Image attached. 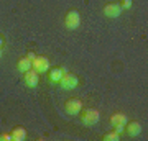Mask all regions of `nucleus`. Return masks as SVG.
<instances>
[{
  "instance_id": "nucleus-8",
  "label": "nucleus",
  "mask_w": 148,
  "mask_h": 141,
  "mask_svg": "<svg viewBox=\"0 0 148 141\" xmlns=\"http://www.w3.org/2000/svg\"><path fill=\"white\" fill-rule=\"evenodd\" d=\"M68 72L66 67H53L48 72V82L49 84H59V80L63 79V76Z\"/></svg>"
},
{
  "instance_id": "nucleus-9",
  "label": "nucleus",
  "mask_w": 148,
  "mask_h": 141,
  "mask_svg": "<svg viewBox=\"0 0 148 141\" xmlns=\"http://www.w3.org/2000/svg\"><path fill=\"white\" fill-rule=\"evenodd\" d=\"M125 131H127L128 136L135 138V136H138L142 133V123L140 121H127L125 123Z\"/></svg>"
},
{
  "instance_id": "nucleus-19",
  "label": "nucleus",
  "mask_w": 148,
  "mask_h": 141,
  "mask_svg": "<svg viewBox=\"0 0 148 141\" xmlns=\"http://www.w3.org/2000/svg\"><path fill=\"white\" fill-rule=\"evenodd\" d=\"M0 58H2V48H0Z\"/></svg>"
},
{
  "instance_id": "nucleus-10",
  "label": "nucleus",
  "mask_w": 148,
  "mask_h": 141,
  "mask_svg": "<svg viewBox=\"0 0 148 141\" xmlns=\"http://www.w3.org/2000/svg\"><path fill=\"white\" fill-rule=\"evenodd\" d=\"M10 135H12V141H23L27 138V130L23 126H15L10 131Z\"/></svg>"
},
{
  "instance_id": "nucleus-12",
  "label": "nucleus",
  "mask_w": 148,
  "mask_h": 141,
  "mask_svg": "<svg viewBox=\"0 0 148 141\" xmlns=\"http://www.w3.org/2000/svg\"><path fill=\"white\" fill-rule=\"evenodd\" d=\"M127 116L123 115V113H114V115L110 116V123H112V126L114 125H119V123H122V125H125L127 123Z\"/></svg>"
},
{
  "instance_id": "nucleus-17",
  "label": "nucleus",
  "mask_w": 148,
  "mask_h": 141,
  "mask_svg": "<svg viewBox=\"0 0 148 141\" xmlns=\"http://www.w3.org/2000/svg\"><path fill=\"white\" fill-rule=\"evenodd\" d=\"M36 56H38V54H36L35 51H28V52H27V58H28V59H32V61L36 58Z\"/></svg>"
},
{
  "instance_id": "nucleus-16",
  "label": "nucleus",
  "mask_w": 148,
  "mask_h": 141,
  "mask_svg": "<svg viewBox=\"0 0 148 141\" xmlns=\"http://www.w3.org/2000/svg\"><path fill=\"white\" fill-rule=\"evenodd\" d=\"M0 141H12V135L10 133H2L0 135Z\"/></svg>"
},
{
  "instance_id": "nucleus-6",
  "label": "nucleus",
  "mask_w": 148,
  "mask_h": 141,
  "mask_svg": "<svg viewBox=\"0 0 148 141\" xmlns=\"http://www.w3.org/2000/svg\"><path fill=\"white\" fill-rule=\"evenodd\" d=\"M32 69H35L38 74L49 71V61H48V58L46 56H36L32 63Z\"/></svg>"
},
{
  "instance_id": "nucleus-2",
  "label": "nucleus",
  "mask_w": 148,
  "mask_h": 141,
  "mask_svg": "<svg viewBox=\"0 0 148 141\" xmlns=\"http://www.w3.org/2000/svg\"><path fill=\"white\" fill-rule=\"evenodd\" d=\"M82 110V100L77 99V97H71L64 102V112L68 113V115H79V112Z\"/></svg>"
},
{
  "instance_id": "nucleus-13",
  "label": "nucleus",
  "mask_w": 148,
  "mask_h": 141,
  "mask_svg": "<svg viewBox=\"0 0 148 141\" xmlns=\"http://www.w3.org/2000/svg\"><path fill=\"white\" fill-rule=\"evenodd\" d=\"M102 140L104 141H119L120 140V133H117V131H109V133H107V135H104L102 136Z\"/></svg>"
},
{
  "instance_id": "nucleus-11",
  "label": "nucleus",
  "mask_w": 148,
  "mask_h": 141,
  "mask_svg": "<svg viewBox=\"0 0 148 141\" xmlns=\"http://www.w3.org/2000/svg\"><path fill=\"white\" fill-rule=\"evenodd\" d=\"M32 63H33L32 59H28L27 56H25V58H21L20 61L16 63V69H18L20 72H27V71L32 69Z\"/></svg>"
},
{
  "instance_id": "nucleus-14",
  "label": "nucleus",
  "mask_w": 148,
  "mask_h": 141,
  "mask_svg": "<svg viewBox=\"0 0 148 141\" xmlns=\"http://www.w3.org/2000/svg\"><path fill=\"white\" fill-rule=\"evenodd\" d=\"M119 3H120L122 10H127V8H130L133 3V0H119Z\"/></svg>"
},
{
  "instance_id": "nucleus-3",
  "label": "nucleus",
  "mask_w": 148,
  "mask_h": 141,
  "mask_svg": "<svg viewBox=\"0 0 148 141\" xmlns=\"http://www.w3.org/2000/svg\"><path fill=\"white\" fill-rule=\"evenodd\" d=\"M79 25H81V13L79 12L74 10V8L66 12V15H64V26L68 30H76Z\"/></svg>"
},
{
  "instance_id": "nucleus-18",
  "label": "nucleus",
  "mask_w": 148,
  "mask_h": 141,
  "mask_svg": "<svg viewBox=\"0 0 148 141\" xmlns=\"http://www.w3.org/2000/svg\"><path fill=\"white\" fill-rule=\"evenodd\" d=\"M3 44H5V40H3V36L0 35V48H3Z\"/></svg>"
},
{
  "instance_id": "nucleus-15",
  "label": "nucleus",
  "mask_w": 148,
  "mask_h": 141,
  "mask_svg": "<svg viewBox=\"0 0 148 141\" xmlns=\"http://www.w3.org/2000/svg\"><path fill=\"white\" fill-rule=\"evenodd\" d=\"M114 131H117V133H123L125 131V125H122V123H119V125H114Z\"/></svg>"
},
{
  "instance_id": "nucleus-7",
  "label": "nucleus",
  "mask_w": 148,
  "mask_h": 141,
  "mask_svg": "<svg viewBox=\"0 0 148 141\" xmlns=\"http://www.w3.org/2000/svg\"><path fill=\"white\" fill-rule=\"evenodd\" d=\"M38 82H40V74H38L35 69H30L27 72H23V84H25L27 87L33 89V87L38 85Z\"/></svg>"
},
{
  "instance_id": "nucleus-1",
  "label": "nucleus",
  "mask_w": 148,
  "mask_h": 141,
  "mask_svg": "<svg viewBox=\"0 0 148 141\" xmlns=\"http://www.w3.org/2000/svg\"><path fill=\"white\" fill-rule=\"evenodd\" d=\"M79 118L81 121L87 126H92L95 125L99 118H101V113H99V110L97 108H86V110H81L79 112Z\"/></svg>"
},
{
  "instance_id": "nucleus-4",
  "label": "nucleus",
  "mask_w": 148,
  "mask_h": 141,
  "mask_svg": "<svg viewBox=\"0 0 148 141\" xmlns=\"http://www.w3.org/2000/svg\"><path fill=\"white\" fill-rule=\"evenodd\" d=\"M77 84H79V79H77V76H74V74H69L66 72L63 76V79L59 80V87L64 90H74L76 87H77Z\"/></svg>"
},
{
  "instance_id": "nucleus-5",
  "label": "nucleus",
  "mask_w": 148,
  "mask_h": 141,
  "mask_svg": "<svg viewBox=\"0 0 148 141\" xmlns=\"http://www.w3.org/2000/svg\"><path fill=\"white\" fill-rule=\"evenodd\" d=\"M102 12H104V15H106L107 18H117V16H120V13L123 10H122V7H120L119 2H110V3H106V5H104Z\"/></svg>"
}]
</instances>
